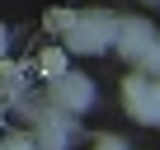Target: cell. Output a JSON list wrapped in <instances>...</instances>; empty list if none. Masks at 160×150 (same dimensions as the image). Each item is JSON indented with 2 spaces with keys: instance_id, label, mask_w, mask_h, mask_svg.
I'll return each mask as SVG.
<instances>
[{
  "instance_id": "cell-12",
  "label": "cell",
  "mask_w": 160,
  "mask_h": 150,
  "mask_svg": "<svg viewBox=\"0 0 160 150\" xmlns=\"http://www.w3.org/2000/svg\"><path fill=\"white\" fill-rule=\"evenodd\" d=\"M0 150H5V145H0Z\"/></svg>"
},
{
  "instance_id": "cell-11",
  "label": "cell",
  "mask_w": 160,
  "mask_h": 150,
  "mask_svg": "<svg viewBox=\"0 0 160 150\" xmlns=\"http://www.w3.org/2000/svg\"><path fill=\"white\" fill-rule=\"evenodd\" d=\"M141 5H160V0H141Z\"/></svg>"
},
{
  "instance_id": "cell-7",
  "label": "cell",
  "mask_w": 160,
  "mask_h": 150,
  "mask_svg": "<svg viewBox=\"0 0 160 150\" xmlns=\"http://www.w3.org/2000/svg\"><path fill=\"white\" fill-rule=\"evenodd\" d=\"M137 66H141L146 75H160V38H151V42H146V52L137 56Z\"/></svg>"
},
{
  "instance_id": "cell-1",
  "label": "cell",
  "mask_w": 160,
  "mask_h": 150,
  "mask_svg": "<svg viewBox=\"0 0 160 150\" xmlns=\"http://www.w3.org/2000/svg\"><path fill=\"white\" fill-rule=\"evenodd\" d=\"M113 14H71L66 24V52H104L113 42Z\"/></svg>"
},
{
  "instance_id": "cell-2",
  "label": "cell",
  "mask_w": 160,
  "mask_h": 150,
  "mask_svg": "<svg viewBox=\"0 0 160 150\" xmlns=\"http://www.w3.org/2000/svg\"><path fill=\"white\" fill-rule=\"evenodd\" d=\"M122 99H127V113L146 127H160V75H127V85H122Z\"/></svg>"
},
{
  "instance_id": "cell-6",
  "label": "cell",
  "mask_w": 160,
  "mask_h": 150,
  "mask_svg": "<svg viewBox=\"0 0 160 150\" xmlns=\"http://www.w3.org/2000/svg\"><path fill=\"white\" fill-rule=\"evenodd\" d=\"M19 89H24V70L19 66H0V99H10Z\"/></svg>"
},
{
  "instance_id": "cell-4",
  "label": "cell",
  "mask_w": 160,
  "mask_h": 150,
  "mask_svg": "<svg viewBox=\"0 0 160 150\" xmlns=\"http://www.w3.org/2000/svg\"><path fill=\"white\" fill-rule=\"evenodd\" d=\"M151 38H155V28H151L146 19H118V24H113V42H118V52H122L127 61H137Z\"/></svg>"
},
{
  "instance_id": "cell-8",
  "label": "cell",
  "mask_w": 160,
  "mask_h": 150,
  "mask_svg": "<svg viewBox=\"0 0 160 150\" xmlns=\"http://www.w3.org/2000/svg\"><path fill=\"white\" fill-rule=\"evenodd\" d=\"M94 150H132V145H127L122 136H99V141H94Z\"/></svg>"
},
{
  "instance_id": "cell-10",
  "label": "cell",
  "mask_w": 160,
  "mask_h": 150,
  "mask_svg": "<svg viewBox=\"0 0 160 150\" xmlns=\"http://www.w3.org/2000/svg\"><path fill=\"white\" fill-rule=\"evenodd\" d=\"M5 42H10V33H5V24H0V56H5Z\"/></svg>"
},
{
  "instance_id": "cell-9",
  "label": "cell",
  "mask_w": 160,
  "mask_h": 150,
  "mask_svg": "<svg viewBox=\"0 0 160 150\" xmlns=\"http://www.w3.org/2000/svg\"><path fill=\"white\" fill-rule=\"evenodd\" d=\"M0 145H5V150H38L28 136H5V141H0Z\"/></svg>"
},
{
  "instance_id": "cell-3",
  "label": "cell",
  "mask_w": 160,
  "mask_h": 150,
  "mask_svg": "<svg viewBox=\"0 0 160 150\" xmlns=\"http://www.w3.org/2000/svg\"><path fill=\"white\" fill-rule=\"evenodd\" d=\"M47 103L52 108H61V113H85L90 103H94V85L85 80V75H57V80H47Z\"/></svg>"
},
{
  "instance_id": "cell-5",
  "label": "cell",
  "mask_w": 160,
  "mask_h": 150,
  "mask_svg": "<svg viewBox=\"0 0 160 150\" xmlns=\"http://www.w3.org/2000/svg\"><path fill=\"white\" fill-rule=\"evenodd\" d=\"M38 70L47 75V80L66 75V47H42V52H38Z\"/></svg>"
}]
</instances>
